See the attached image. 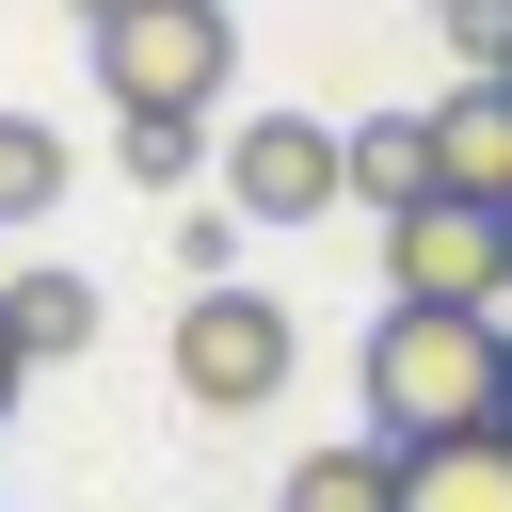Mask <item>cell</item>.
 <instances>
[{
  "label": "cell",
  "mask_w": 512,
  "mask_h": 512,
  "mask_svg": "<svg viewBox=\"0 0 512 512\" xmlns=\"http://www.w3.org/2000/svg\"><path fill=\"white\" fill-rule=\"evenodd\" d=\"M496 368H512V304H384L352 384H368V432L384 448H432V432H480L496 416Z\"/></svg>",
  "instance_id": "6da1fadb"
},
{
  "label": "cell",
  "mask_w": 512,
  "mask_h": 512,
  "mask_svg": "<svg viewBox=\"0 0 512 512\" xmlns=\"http://www.w3.org/2000/svg\"><path fill=\"white\" fill-rule=\"evenodd\" d=\"M80 48H96L112 128H208L240 96V16L224 0H80Z\"/></svg>",
  "instance_id": "7a4b0ae2"
},
{
  "label": "cell",
  "mask_w": 512,
  "mask_h": 512,
  "mask_svg": "<svg viewBox=\"0 0 512 512\" xmlns=\"http://www.w3.org/2000/svg\"><path fill=\"white\" fill-rule=\"evenodd\" d=\"M288 368H304V320L272 288H240V272L176 288V400L192 416H256V400H288Z\"/></svg>",
  "instance_id": "3957f363"
},
{
  "label": "cell",
  "mask_w": 512,
  "mask_h": 512,
  "mask_svg": "<svg viewBox=\"0 0 512 512\" xmlns=\"http://www.w3.org/2000/svg\"><path fill=\"white\" fill-rule=\"evenodd\" d=\"M384 304H512V224L480 192L384 208Z\"/></svg>",
  "instance_id": "277c9868"
},
{
  "label": "cell",
  "mask_w": 512,
  "mask_h": 512,
  "mask_svg": "<svg viewBox=\"0 0 512 512\" xmlns=\"http://www.w3.org/2000/svg\"><path fill=\"white\" fill-rule=\"evenodd\" d=\"M224 208H240V224H320V208H352V128H320V112H240V128H224Z\"/></svg>",
  "instance_id": "5b68a950"
},
{
  "label": "cell",
  "mask_w": 512,
  "mask_h": 512,
  "mask_svg": "<svg viewBox=\"0 0 512 512\" xmlns=\"http://www.w3.org/2000/svg\"><path fill=\"white\" fill-rule=\"evenodd\" d=\"M416 128H432V192H480V208H512V80H448Z\"/></svg>",
  "instance_id": "8992f818"
},
{
  "label": "cell",
  "mask_w": 512,
  "mask_h": 512,
  "mask_svg": "<svg viewBox=\"0 0 512 512\" xmlns=\"http://www.w3.org/2000/svg\"><path fill=\"white\" fill-rule=\"evenodd\" d=\"M400 512H512V416L400 448Z\"/></svg>",
  "instance_id": "52a82bcc"
},
{
  "label": "cell",
  "mask_w": 512,
  "mask_h": 512,
  "mask_svg": "<svg viewBox=\"0 0 512 512\" xmlns=\"http://www.w3.org/2000/svg\"><path fill=\"white\" fill-rule=\"evenodd\" d=\"M0 304H16V352L32 368H80L96 352V272H0Z\"/></svg>",
  "instance_id": "ba28073f"
},
{
  "label": "cell",
  "mask_w": 512,
  "mask_h": 512,
  "mask_svg": "<svg viewBox=\"0 0 512 512\" xmlns=\"http://www.w3.org/2000/svg\"><path fill=\"white\" fill-rule=\"evenodd\" d=\"M272 512H400V448H384V432H368V448H304Z\"/></svg>",
  "instance_id": "9c48e42d"
},
{
  "label": "cell",
  "mask_w": 512,
  "mask_h": 512,
  "mask_svg": "<svg viewBox=\"0 0 512 512\" xmlns=\"http://www.w3.org/2000/svg\"><path fill=\"white\" fill-rule=\"evenodd\" d=\"M352 192H368V208H416V192H432V128H416V112H352Z\"/></svg>",
  "instance_id": "30bf717a"
},
{
  "label": "cell",
  "mask_w": 512,
  "mask_h": 512,
  "mask_svg": "<svg viewBox=\"0 0 512 512\" xmlns=\"http://www.w3.org/2000/svg\"><path fill=\"white\" fill-rule=\"evenodd\" d=\"M64 160H80V144H64L48 112H0V224H48V208H64Z\"/></svg>",
  "instance_id": "8fae6325"
},
{
  "label": "cell",
  "mask_w": 512,
  "mask_h": 512,
  "mask_svg": "<svg viewBox=\"0 0 512 512\" xmlns=\"http://www.w3.org/2000/svg\"><path fill=\"white\" fill-rule=\"evenodd\" d=\"M432 32H448V64H464V80H496V64H512V0H432Z\"/></svg>",
  "instance_id": "7c38bea8"
},
{
  "label": "cell",
  "mask_w": 512,
  "mask_h": 512,
  "mask_svg": "<svg viewBox=\"0 0 512 512\" xmlns=\"http://www.w3.org/2000/svg\"><path fill=\"white\" fill-rule=\"evenodd\" d=\"M112 160H128L144 192H192V160H208V128H112Z\"/></svg>",
  "instance_id": "4fadbf2b"
},
{
  "label": "cell",
  "mask_w": 512,
  "mask_h": 512,
  "mask_svg": "<svg viewBox=\"0 0 512 512\" xmlns=\"http://www.w3.org/2000/svg\"><path fill=\"white\" fill-rule=\"evenodd\" d=\"M16 384H32V352H16V304H0V416H16Z\"/></svg>",
  "instance_id": "5bb4252c"
},
{
  "label": "cell",
  "mask_w": 512,
  "mask_h": 512,
  "mask_svg": "<svg viewBox=\"0 0 512 512\" xmlns=\"http://www.w3.org/2000/svg\"><path fill=\"white\" fill-rule=\"evenodd\" d=\"M496 416H512V368H496Z\"/></svg>",
  "instance_id": "9a60e30c"
},
{
  "label": "cell",
  "mask_w": 512,
  "mask_h": 512,
  "mask_svg": "<svg viewBox=\"0 0 512 512\" xmlns=\"http://www.w3.org/2000/svg\"><path fill=\"white\" fill-rule=\"evenodd\" d=\"M496 224H512V208H496Z\"/></svg>",
  "instance_id": "2e32d148"
},
{
  "label": "cell",
  "mask_w": 512,
  "mask_h": 512,
  "mask_svg": "<svg viewBox=\"0 0 512 512\" xmlns=\"http://www.w3.org/2000/svg\"><path fill=\"white\" fill-rule=\"evenodd\" d=\"M496 80H512V64H496Z\"/></svg>",
  "instance_id": "e0dca14e"
}]
</instances>
